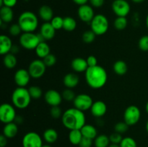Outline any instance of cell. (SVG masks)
Wrapping results in <instances>:
<instances>
[{"label":"cell","instance_id":"cell-35","mask_svg":"<svg viewBox=\"0 0 148 147\" xmlns=\"http://www.w3.org/2000/svg\"><path fill=\"white\" fill-rule=\"evenodd\" d=\"M50 22L51 23L52 26L54 27L56 30H59L61 29H63L64 18L60 17V16H55V17H53V18L52 19Z\"/></svg>","mask_w":148,"mask_h":147},{"label":"cell","instance_id":"cell-15","mask_svg":"<svg viewBox=\"0 0 148 147\" xmlns=\"http://www.w3.org/2000/svg\"><path fill=\"white\" fill-rule=\"evenodd\" d=\"M44 99L51 107L59 106L62 102V95L55 89H49L45 93Z\"/></svg>","mask_w":148,"mask_h":147},{"label":"cell","instance_id":"cell-3","mask_svg":"<svg viewBox=\"0 0 148 147\" xmlns=\"http://www.w3.org/2000/svg\"><path fill=\"white\" fill-rule=\"evenodd\" d=\"M12 102L16 108L20 110L25 109L31 102V97L28 89L26 87L17 86L12 94Z\"/></svg>","mask_w":148,"mask_h":147},{"label":"cell","instance_id":"cell-46","mask_svg":"<svg viewBox=\"0 0 148 147\" xmlns=\"http://www.w3.org/2000/svg\"><path fill=\"white\" fill-rule=\"evenodd\" d=\"M87 63H88V67H93V66H98V59L94 56H89L87 58Z\"/></svg>","mask_w":148,"mask_h":147},{"label":"cell","instance_id":"cell-36","mask_svg":"<svg viewBox=\"0 0 148 147\" xmlns=\"http://www.w3.org/2000/svg\"><path fill=\"white\" fill-rule=\"evenodd\" d=\"M62 98L64 99H65L66 101H74V99H75L77 95H75V92L72 90V89H69V88H66L62 92Z\"/></svg>","mask_w":148,"mask_h":147},{"label":"cell","instance_id":"cell-44","mask_svg":"<svg viewBox=\"0 0 148 147\" xmlns=\"http://www.w3.org/2000/svg\"><path fill=\"white\" fill-rule=\"evenodd\" d=\"M17 0H0V4L1 7L5 6V7L12 8L17 4Z\"/></svg>","mask_w":148,"mask_h":147},{"label":"cell","instance_id":"cell-25","mask_svg":"<svg viewBox=\"0 0 148 147\" xmlns=\"http://www.w3.org/2000/svg\"><path fill=\"white\" fill-rule=\"evenodd\" d=\"M58 138H59V134L57 131L53 128H48L43 132V138L47 144H53L57 141Z\"/></svg>","mask_w":148,"mask_h":147},{"label":"cell","instance_id":"cell-17","mask_svg":"<svg viewBox=\"0 0 148 147\" xmlns=\"http://www.w3.org/2000/svg\"><path fill=\"white\" fill-rule=\"evenodd\" d=\"M40 33L46 40H50L54 37L56 30L50 22H45L40 27Z\"/></svg>","mask_w":148,"mask_h":147},{"label":"cell","instance_id":"cell-41","mask_svg":"<svg viewBox=\"0 0 148 147\" xmlns=\"http://www.w3.org/2000/svg\"><path fill=\"white\" fill-rule=\"evenodd\" d=\"M43 61L47 67H50V66H53L56 64V57L55 56V55L50 53V54L48 55L47 56H46V57L43 59Z\"/></svg>","mask_w":148,"mask_h":147},{"label":"cell","instance_id":"cell-22","mask_svg":"<svg viewBox=\"0 0 148 147\" xmlns=\"http://www.w3.org/2000/svg\"><path fill=\"white\" fill-rule=\"evenodd\" d=\"M38 16L45 22H51L54 17L53 10L48 5H43L39 8Z\"/></svg>","mask_w":148,"mask_h":147},{"label":"cell","instance_id":"cell-1","mask_svg":"<svg viewBox=\"0 0 148 147\" xmlns=\"http://www.w3.org/2000/svg\"><path fill=\"white\" fill-rule=\"evenodd\" d=\"M62 122L64 126L69 131L80 130L86 124V118L83 111L72 108L64 112Z\"/></svg>","mask_w":148,"mask_h":147},{"label":"cell","instance_id":"cell-24","mask_svg":"<svg viewBox=\"0 0 148 147\" xmlns=\"http://www.w3.org/2000/svg\"><path fill=\"white\" fill-rule=\"evenodd\" d=\"M83 137L94 140L98 136V131L95 126L90 124H85L80 129Z\"/></svg>","mask_w":148,"mask_h":147},{"label":"cell","instance_id":"cell-16","mask_svg":"<svg viewBox=\"0 0 148 147\" xmlns=\"http://www.w3.org/2000/svg\"><path fill=\"white\" fill-rule=\"evenodd\" d=\"M91 114L95 118H101L104 116L107 112V105L103 101L98 100L93 102L90 108Z\"/></svg>","mask_w":148,"mask_h":147},{"label":"cell","instance_id":"cell-49","mask_svg":"<svg viewBox=\"0 0 148 147\" xmlns=\"http://www.w3.org/2000/svg\"><path fill=\"white\" fill-rule=\"evenodd\" d=\"M74 3H75L76 4L79 6L84 5V4H87L88 1H89V0H72Z\"/></svg>","mask_w":148,"mask_h":147},{"label":"cell","instance_id":"cell-57","mask_svg":"<svg viewBox=\"0 0 148 147\" xmlns=\"http://www.w3.org/2000/svg\"><path fill=\"white\" fill-rule=\"evenodd\" d=\"M146 131H147V132L148 133V120L147 122H146Z\"/></svg>","mask_w":148,"mask_h":147},{"label":"cell","instance_id":"cell-27","mask_svg":"<svg viewBox=\"0 0 148 147\" xmlns=\"http://www.w3.org/2000/svg\"><path fill=\"white\" fill-rule=\"evenodd\" d=\"M3 63L4 66L8 69H12L17 66V59L15 55L12 53H9L4 55L3 58Z\"/></svg>","mask_w":148,"mask_h":147},{"label":"cell","instance_id":"cell-5","mask_svg":"<svg viewBox=\"0 0 148 147\" xmlns=\"http://www.w3.org/2000/svg\"><path fill=\"white\" fill-rule=\"evenodd\" d=\"M90 30L95 33L96 35H103L107 33L109 27L108 20L104 14H95L90 22Z\"/></svg>","mask_w":148,"mask_h":147},{"label":"cell","instance_id":"cell-26","mask_svg":"<svg viewBox=\"0 0 148 147\" xmlns=\"http://www.w3.org/2000/svg\"><path fill=\"white\" fill-rule=\"evenodd\" d=\"M50 47H49V46L46 41L41 42V43H39L37 47H36V48L35 49V51H36L38 57L39 59H43L46 56L50 54Z\"/></svg>","mask_w":148,"mask_h":147},{"label":"cell","instance_id":"cell-56","mask_svg":"<svg viewBox=\"0 0 148 147\" xmlns=\"http://www.w3.org/2000/svg\"><path fill=\"white\" fill-rule=\"evenodd\" d=\"M145 109H146V112H147V113L148 114V101H147V104H146V106H145Z\"/></svg>","mask_w":148,"mask_h":147},{"label":"cell","instance_id":"cell-11","mask_svg":"<svg viewBox=\"0 0 148 147\" xmlns=\"http://www.w3.org/2000/svg\"><path fill=\"white\" fill-rule=\"evenodd\" d=\"M93 102L92 97L87 94H79L77 95L73 101L74 107L83 112L90 110Z\"/></svg>","mask_w":148,"mask_h":147},{"label":"cell","instance_id":"cell-4","mask_svg":"<svg viewBox=\"0 0 148 147\" xmlns=\"http://www.w3.org/2000/svg\"><path fill=\"white\" fill-rule=\"evenodd\" d=\"M17 23L23 33H33L38 27V18L33 12L25 11L19 16Z\"/></svg>","mask_w":148,"mask_h":147},{"label":"cell","instance_id":"cell-31","mask_svg":"<svg viewBox=\"0 0 148 147\" xmlns=\"http://www.w3.org/2000/svg\"><path fill=\"white\" fill-rule=\"evenodd\" d=\"M77 27V22L73 17H66L64 18L63 29L66 31L72 32Z\"/></svg>","mask_w":148,"mask_h":147},{"label":"cell","instance_id":"cell-48","mask_svg":"<svg viewBox=\"0 0 148 147\" xmlns=\"http://www.w3.org/2000/svg\"><path fill=\"white\" fill-rule=\"evenodd\" d=\"M7 139L8 138L4 135H0V147H5L7 144Z\"/></svg>","mask_w":148,"mask_h":147},{"label":"cell","instance_id":"cell-19","mask_svg":"<svg viewBox=\"0 0 148 147\" xmlns=\"http://www.w3.org/2000/svg\"><path fill=\"white\" fill-rule=\"evenodd\" d=\"M71 66L75 72H85L88 68L87 60L82 58H75L72 61Z\"/></svg>","mask_w":148,"mask_h":147},{"label":"cell","instance_id":"cell-8","mask_svg":"<svg viewBox=\"0 0 148 147\" xmlns=\"http://www.w3.org/2000/svg\"><path fill=\"white\" fill-rule=\"evenodd\" d=\"M15 107L9 103H3L0 106V120L4 124L14 122L16 116Z\"/></svg>","mask_w":148,"mask_h":147},{"label":"cell","instance_id":"cell-43","mask_svg":"<svg viewBox=\"0 0 148 147\" xmlns=\"http://www.w3.org/2000/svg\"><path fill=\"white\" fill-rule=\"evenodd\" d=\"M110 141L111 144H120L123 139L122 134H120L119 133H116L114 131V133H111L109 135Z\"/></svg>","mask_w":148,"mask_h":147},{"label":"cell","instance_id":"cell-23","mask_svg":"<svg viewBox=\"0 0 148 147\" xmlns=\"http://www.w3.org/2000/svg\"><path fill=\"white\" fill-rule=\"evenodd\" d=\"M14 18V12L12 8L3 6L0 10V20L4 23H10Z\"/></svg>","mask_w":148,"mask_h":147},{"label":"cell","instance_id":"cell-47","mask_svg":"<svg viewBox=\"0 0 148 147\" xmlns=\"http://www.w3.org/2000/svg\"><path fill=\"white\" fill-rule=\"evenodd\" d=\"M89 2L92 7L100 8L105 3V0H89Z\"/></svg>","mask_w":148,"mask_h":147},{"label":"cell","instance_id":"cell-6","mask_svg":"<svg viewBox=\"0 0 148 147\" xmlns=\"http://www.w3.org/2000/svg\"><path fill=\"white\" fill-rule=\"evenodd\" d=\"M20 44L27 50H35L40 43L38 34L34 33H23L20 35Z\"/></svg>","mask_w":148,"mask_h":147},{"label":"cell","instance_id":"cell-53","mask_svg":"<svg viewBox=\"0 0 148 147\" xmlns=\"http://www.w3.org/2000/svg\"><path fill=\"white\" fill-rule=\"evenodd\" d=\"M108 147H121L119 144H111Z\"/></svg>","mask_w":148,"mask_h":147},{"label":"cell","instance_id":"cell-52","mask_svg":"<svg viewBox=\"0 0 148 147\" xmlns=\"http://www.w3.org/2000/svg\"><path fill=\"white\" fill-rule=\"evenodd\" d=\"M132 1H133L134 3H136V4H140V3L143 2L145 0H131Z\"/></svg>","mask_w":148,"mask_h":147},{"label":"cell","instance_id":"cell-21","mask_svg":"<svg viewBox=\"0 0 148 147\" xmlns=\"http://www.w3.org/2000/svg\"><path fill=\"white\" fill-rule=\"evenodd\" d=\"M79 82V76L75 73L66 74L63 79V83L66 88L73 89L76 87Z\"/></svg>","mask_w":148,"mask_h":147},{"label":"cell","instance_id":"cell-50","mask_svg":"<svg viewBox=\"0 0 148 147\" xmlns=\"http://www.w3.org/2000/svg\"><path fill=\"white\" fill-rule=\"evenodd\" d=\"M23 121H24V119H23V117L20 116V115H17L15 119H14V122H15L16 124H17V125H20V124L23 123Z\"/></svg>","mask_w":148,"mask_h":147},{"label":"cell","instance_id":"cell-10","mask_svg":"<svg viewBox=\"0 0 148 147\" xmlns=\"http://www.w3.org/2000/svg\"><path fill=\"white\" fill-rule=\"evenodd\" d=\"M23 147H42L43 139L38 133L30 131L25 134L22 140Z\"/></svg>","mask_w":148,"mask_h":147},{"label":"cell","instance_id":"cell-12","mask_svg":"<svg viewBox=\"0 0 148 147\" xmlns=\"http://www.w3.org/2000/svg\"><path fill=\"white\" fill-rule=\"evenodd\" d=\"M111 7L117 17H127L131 10L130 4L127 0H114Z\"/></svg>","mask_w":148,"mask_h":147},{"label":"cell","instance_id":"cell-40","mask_svg":"<svg viewBox=\"0 0 148 147\" xmlns=\"http://www.w3.org/2000/svg\"><path fill=\"white\" fill-rule=\"evenodd\" d=\"M50 115L54 119H58L59 118H62V110L59 106H53L50 109Z\"/></svg>","mask_w":148,"mask_h":147},{"label":"cell","instance_id":"cell-18","mask_svg":"<svg viewBox=\"0 0 148 147\" xmlns=\"http://www.w3.org/2000/svg\"><path fill=\"white\" fill-rule=\"evenodd\" d=\"M13 44L11 38L5 35H1L0 36V53L1 55L7 54L10 53Z\"/></svg>","mask_w":148,"mask_h":147},{"label":"cell","instance_id":"cell-2","mask_svg":"<svg viewBox=\"0 0 148 147\" xmlns=\"http://www.w3.org/2000/svg\"><path fill=\"white\" fill-rule=\"evenodd\" d=\"M85 78L90 87L99 89L106 84L108 74L103 67L98 65L93 67H88L85 72Z\"/></svg>","mask_w":148,"mask_h":147},{"label":"cell","instance_id":"cell-9","mask_svg":"<svg viewBox=\"0 0 148 147\" xmlns=\"http://www.w3.org/2000/svg\"><path fill=\"white\" fill-rule=\"evenodd\" d=\"M46 64L41 59H35L30 62L28 66L29 73L31 78L33 79H40L45 74L46 71Z\"/></svg>","mask_w":148,"mask_h":147},{"label":"cell","instance_id":"cell-33","mask_svg":"<svg viewBox=\"0 0 148 147\" xmlns=\"http://www.w3.org/2000/svg\"><path fill=\"white\" fill-rule=\"evenodd\" d=\"M29 93L32 99H38L40 98L43 95V91L40 87L38 86H31L28 89Z\"/></svg>","mask_w":148,"mask_h":147},{"label":"cell","instance_id":"cell-38","mask_svg":"<svg viewBox=\"0 0 148 147\" xmlns=\"http://www.w3.org/2000/svg\"><path fill=\"white\" fill-rule=\"evenodd\" d=\"M129 127L130 126L124 121V122H119L117 123H116L114 128L115 132L119 133L120 134H123L125 133L128 131Z\"/></svg>","mask_w":148,"mask_h":147},{"label":"cell","instance_id":"cell-45","mask_svg":"<svg viewBox=\"0 0 148 147\" xmlns=\"http://www.w3.org/2000/svg\"><path fill=\"white\" fill-rule=\"evenodd\" d=\"M79 147H92V140L90 138H85L83 137L82 141L79 143Z\"/></svg>","mask_w":148,"mask_h":147},{"label":"cell","instance_id":"cell-37","mask_svg":"<svg viewBox=\"0 0 148 147\" xmlns=\"http://www.w3.org/2000/svg\"><path fill=\"white\" fill-rule=\"evenodd\" d=\"M119 145L121 147H137V144L135 140L130 136L123 138Z\"/></svg>","mask_w":148,"mask_h":147},{"label":"cell","instance_id":"cell-51","mask_svg":"<svg viewBox=\"0 0 148 147\" xmlns=\"http://www.w3.org/2000/svg\"><path fill=\"white\" fill-rule=\"evenodd\" d=\"M19 50H20V49H19V48L17 47V46H14V45H13L12 48L11 52H10V53H13V54L15 55V53H18Z\"/></svg>","mask_w":148,"mask_h":147},{"label":"cell","instance_id":"cell-13","mask_svg":"<svg viewBox=\"0 0 148 147\" xmlns=\"http://www.w3.org/2000/svg\"><path fill=\"white\" fill-rule=\"evenodd\" d=\"M77 14L79 20L83 22L90 23L93 17H95V13L91 5L88 4H84V5L79 6L77 10Z\"/></svg>","mask_w":148,"mask_h":147},{"label":"cell","instance_id":"cell-14","mask_svg":"<svg viewBox=\"0 0 148 147\" xmlns=\"http://www.w3.org/2000/svg\"><path fill=\"white\" fill-rule=\"evenodd\" d=\"M30 76L28 70L24 69H20L16 71L14 76V80L17 86L25 87L30 81Z\"/></svg>","mask_w":148,"mask_h":147},{"label":"cell","instance_id":"cell-29","mask_svg":"<svg viewBox=\"0 0 148 147\" xmlns=\"http://www.w3.org/2000/svg\"><path fill=\"white\" fill-rule=\"evenodd\" d=\"M83 135L80 130H72L69 133V141L72 145L78 146L82 141Z\"/></svg>","mask_w":148,"mask_h":147},{"label":"cell","instance_id":"cell-30","mask_svg":"<svg viewBox=\"0 0 148 147\" xmlns=\"http://www.w3.org/2000/svg\"><path fill=\"white\" fill-rule=\"evenodd\" d=\"M111 144L109 136L105 134L98 135V136L94 139V146L95 147H108Z\"/></svg>","mask_w":148,"mask_h":147},{"label":"cell","instance_id":"cell-54","mask_svg":"<svg viewBox=\"0 0 148 147\" xmlns=\"http://www.w3.org/2000/svg\"><path fill=\"white\" fill-rule=\"evenodd\" d=\"M42 147H52L51 146H50V144H43V146H42Z\"/></svg>","mask_w":148,"mask_h":147},{"label":"cell","instance_id":"cell-28","mask_svg":"<svg viewBox=\"0 0 148 147\" xmlns=\"http://www.w3.org/2000/svg\"><path fill=\"white\" fill-rule=\"evenodd\" d=\"M113 69L117 75L123 76L127 74V71H128V66L125 61L122 60H119L114 63Z\"/></svg>","mask_w":148,"mask_h":147},{"label":"cell","instance_id":"cell-7","mask_svg":"<svg viewBox=\"0 0 148 147\" xmlns=\"http://www.w3.org/2000/svg\"><path fill=\"white\" fill-rule=\"evenodd\" d=\"M141 111L136 105H130L126 108L124 112V121L129 125L132 126L140 121Z\"/></svg>","mask_w":148,"mask_h":147},{"label":"cell","instance_id":"cell-39","mask_svg":"<svg viewBox=\"0 0 148 147\" xmlns=\"http://www.w3.org/2000/svg\"><path fill=\"white\" fill-rule=\"evenodd\" d=\"M138 46L143 51H148V35H143L140 37L138 42Z\"/></svg>","mask_w":148,"mask_h":147},{"label":"cell","instance_id":"cell-42","mask_svg":"<svg viewBox=\"0 0 148 147\" xmlns=\"http://www.w3.org/2000/svg\"><path fill=\"white\" fill-rule=\"evenodd\" d=\"M23 32L21 27L19 25V24H13L9 28V33L12 36H17L21 35V33Z\"/></svg>","mask_w":148,"mask_h":147},{"label":"cell","instance_id":"cell-32","mask_svg":"<svg viewBox=\"0 0 148 147\" xmlns=\"http://www.w3.org/2000/svg\"><path fill=\"white\" fill-rule=\"evenodd\" d=\"M128 20L126 17H117L114 20V26L116 30H123L127 27Z\"/></svg>","mask_w":148,"mask_h":147},{"label":"cell","instance_id":"cell-34","mask_svg":"<svg viewBox=\"0 0 148 147\" xmlns=\"http://www.w3.org/2000/svg\"><path fill=\"white\" fill-rule=\"evenodd\" d=\"M95 37H96V35L95 34L92 30H86L83 33L82 35V40L84 41V43H91L95 40Z\"/></svg>","mask_w":148,"mask_h":147},{"label":"cell","instance_id":"cell-20","mask_svg":"<svg viewBox=\"0 0 148 147\" xmlns=\"http://www.w3.org/2000/svg\"><path fill=\"white\" fill-rule=\"evenodd\" d=\"M18 133V125L14 122L4 124L3 128V135L7 138H12L17 135Z\"/></svg>","mask_w":148,"mask_h":147},{"label":"cell","instance_id":"cell-55","mask_svg":"<svg viewBox=\"0 0 148 147\" xmlns=\"http://www.w3.org/2000/svg\"><path fill=\"white\" fill-rule=\"evenodd\" d=\"M146 26H147L148 29V14L147 15V17H146Z\"/></svg>","mask_w":148,"mask_h":147}]
</instances>
